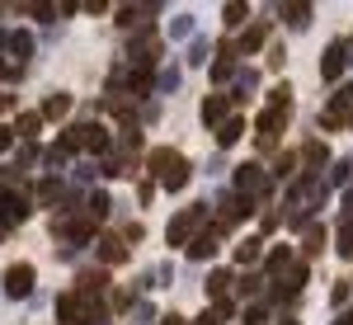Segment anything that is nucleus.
<instances>
[{"label": "nucleus", "mask_w": 353, "mask_h": 325, "mask_svg": "<svg viewBox=\"0 0 353 325\" xmlns=\"http://www.w3.org/2000/svg\"><path fill=\"white\" fill-rule=\"evenodd\" d=\"M146 165H151V175L161 179L165 189H184V184H189V161H184L179 151H170V146H156V151L146 156Z\"/></svg>", "instance_id": "1"}, {"label": "nucleus", "mask_w": 353, "mask_h": 325, "mask_svg": "<svg viewBox=\"0 0 353 325\" xmlns=\"http://www.w3.org/2000/svg\"><path fill=\"white\" fill-rule=\"evenodd\" d=\"M94 316H99V306L85 297V293H61L57 297V321L61 325H90Z\"/></svg>", "instance_id": "2"}, {"label": "nucleus", "mask_w": 353, "mask_h": 325, "mask_svg": "<svg viewBox=\"0 0 353 325\" xmlns=\"http://www.w3.org/2000/svg\"><path fill=\"white\" fill-rule=\"evenodd\" d=\"M52 236H61V241H90L94 236V217H52Z\"/></svg>", "instance_id": "3"}, {"label": "nucleus", "mask_w": 353, "mask_h": 325, "mask_svg": "<svg viewBox=\"0 0 353 325\" xmlns=\"http://www.w3.org/2000/svg\"><path fill=\"white\" fill-rule=\"evenodd\" d=\"M203 213H208V208H203V203H193V208H184V213L174 217V221H170V245H184L193 236V231H198V221H203Z\"/></svg>", "instance_id": "4"}, {"label": "nucleus", "mask_w": 353, "mask_h": 325, "mask_svg": "<svg viewBox=\"0 0 353 325\" xmlns=\"http://www.w3.org/2000/svg\"><path fill=\"white\" fill-rule=\"evenodd\" d=\"M28 288H33V269L28 264H10L5 269V293L10 297H28Z\"/></svg>", "instance_id": "5"}, {"label": "nucleus", "mask_w": 353, "mask_h": 325, "mask_svg": "<svg viewBox=\"0 0 353 325\" xmlns=\"http://www.w3.org/2000/svg\"><path fill=\"white\" fill-rule=\"evenodd\" d=\"M236 193H245V198L250 193H264V170L259 165H241L236 170Z\"/></svg>", "instance_id": "6"}, {"label": "nucleus", "mask_w": 353, "mask_h": 325, "mask_svg": "<svg viewBox=\"0 0 353 325\" xmlns=\"http://www.w3.org/2000/svg\"><path fill=\"white\" fill-rule=\"evenodd\" d=\"M226 108H231V99H226V95L203 99V123H208V128H226V123H231V118H226Z\"/></svg>", "instance_id": "7"}, {"label": "nucleus", "mask_w": 353, "mask_h": 325, "mask_svg": "<svg viewBox=\"0 0 353 325\" xmlns=\"http://www.w3.org/2000/svg\"><path fill=\"white\" fill-rule=\"evenodd\" d=\"M161 52H165V43H161V38H141V43L132 48V57L141 61V71H151V66L161 61Z\"/></svg>", "instance_id": "8"}, {"label": "nucleus", "mask_w": 353, "mask_h": 325, "mask_svg": "<svg viewBox=\"0 0 353 325\" xmlns=\"http://www.w3.org/2000/svg\"><path fill=\"white\" fill-rule=\"evenodd\" d=\"M236 57H241V43H221L217 66H212V76H217V81H226V76L236 71Z\"/></svg>", "instance_id": "9"}, {"label": "nucleus", "mask_w": 353, "mask_h": 325, "mask_svg": "<svg viewBox=\"0 0 353 325\" xmlns=\"http://www.w3.org/2000/svg\"><path fill=\"white\" fill-rule=\"evenodd\" d=\"M344 52H349L344 43H334V48L325 52V66H321V76H325V81H339V76H344Z\"/></svg>", "instance_id": "10"}, {"label": "nucleus", "mask_w": 353, "mask_h": 325, "mask_svg": "<svg viewBox=\"0 0 353 325\" xmlns=\"http://www.w3.org/2000/svg\"><path fill=\"white\" fill-rule=\"evenodd\" d=\"M81 141L90 151H109V132H104L99 123H81Z\"/></svg>", "instance_id": "11"}, {"label": "nucleus", "mask_w": 353, "mask_h": 325, "mask_svg": "<svg viewBox=\"0 0 353 325\" xmlns=\"http://www.w3.org/2000/svg\"><path fill=\"white\" fill-rule=\"evenodd\" d=\"M66 113H71V95H48V99H43V118H48V123L66 118Z\"/></svg>", "instance_id": "12"}, {"label": "nucleus", "mask_w": 353, "mask_h": 325, "mask_svg": "<svg viewBox=\"0 0 353 325\" xmlns=\"http://www.w3.org/2000/svg\"><path fill=\"white\" fill-rule=\"evenodd\" d=\"M99 250H104V259H109V264H118V259H128V236H104Z\"/></svg>", "instance_id": "13"}, {"label": "nucleus", "mask_w": 353, "mask_h": 325, "mask_svg": "<svg viewBox=\"0 0 353 325\" xmlns=\"http://www.w3.org/2000/svg\"><path fill=\"white\" fill-rule=\"evenodd\" d=\"M212 255H217V236L208 231V236H198V241H193V259H212Z\"/></svg>", "instance_id": "14"}, {"label": "nucleus", "mask_w": 353, "mask_h": 325, "mask_svg": "<svg viewBox=\"0 0 353 325\" xmlns=\"http://www.w3.org/2000/svg\"><path fill=\"white\" fill-rule=\"evenodd\" d=\"M301 283H306V264H292V269L283 273V288L288 293H301Z\"/></svg>", "instance_id": "15"}, {"label": "nucleus", "mask_w": 353, "mask_h": 325, "mask_svg": "<svg viewBox=\"0 0 353 325\" xmlns=\"http://www.w3.org/2000/svg\"><path fill=\"white\" fill-rule=\"evenodd\" d=\"M241 132H245V118H231L226 128H217V141H221V146H231V141H236Z\"/></svg>", "instance_id": "16"}, {"label": "nucleus", "mask_w": 353, "mask_h": 325, "mask_svg": "<svg viewBox=\"0 0 353 325\" xmlns=\"http://www.w3.org/2000/svg\"><path fill=\"white\" fill-rule=\"evenodd\" d=\"M283 19H288V24H297V28H306V24H311V10H306V5H288V10H283Z\"/></svg>", "instance_id": "17"}, {"label": "nucleus", "mask_w": 353, "mask_h": 325, "mask_svg": "<svg viewBox=\"0 0 353 325\" xmlns=\"http://www.w3.org/2000/svg\"><path fill=\"white\" fill-rule=\"evenodd\" d=\"M259 259V241H241L236 245V264H254Z\"/></svg>", "instance_id": "18"}, {"label": "nucleus", "mask_w": 353, "mask_h": 325, "mask_svg": "<svg viewBox=\"0 0 353 325\" xmlns=\"http://www.w3.org/2000/svg\"><path fill=\"white\" fill-rule=\"evenodd\" d=\"M325 245V226H306V255H316Z\"/></svg>", "instance_id": "19"}, {"label": "nucleus", "mask_w": 353, "mask_h": 325, "mask_svg": "<svg viewBox=\"0 0 353 325\" xmlns=\"http://www.w3.org/2000/svg\"><path fill=\"white\" fill-rule=\"evenodd\" d=\"M259 43H264V24H254V28H250V33L241 38V52H254Z\"/></svg>", "instance_id": "20"}, {"label": "nucleus", "mask_w": 353, "mask_h": 325, "mask_svg": "<svg viewBox=\"0 0 353 325\" xmlns=\"http://www.w3.org/2000/svg\"><path fill=\"white\" fill-rule=\"evenodd\" d=\"M38 128H43V113H24V118H19V132L24 137H33Z\"/></svg>", "instance_id": "21"}, {"label": "nucleus", "mask_w": 353, "mask_h": 325, "mask_svg": "<svg viewBox=\"0 0 353 325\" xmlns=\"http://www.w3.org/2000/svg\"><path fill=\"white\" fill-rule=\"evenodd\" d=\"M99 213H109V198L104 193H90V217L99 221Z\"/></svg>", "instance_id": "22"}, {"label": "nucleus", "mask_w": 353, "mask_h": 325, "mask_svg": "<svg viewBox=\"0 0 353 325\" xmlns=\"http://www.w3.org/2000/svg\"><path fill=\"white\" fill-rule=\"evenodd\" d=\"M339 255H349V259H353V221L344 226V236H339Z\"/></svg>", "instance_id": "23"}, {"label": "nucleus", "mask_w": 353, "mask_h": 325, "mask_svg": "<svg viewBox=\"0 0 353 325\" xmlns=\"http://www.w3.org/2000/svg\"><path fill=\"white\" fill-rule=\"evenodd\" d=\"M226 288H231V273L217 269V273H212V293H226Z\"/></svg>", "instance_id": "24"}, {"label": "nucleus", "mask_w": 353, "mask_h": 325, "mask_svg": "<svg viewBox=\"0 0 353 325\" xmlns=\"http://www.w3.org/2000/svg\"><path fill=\"white\" fill-rule=\"evenodd\" d=\"M353 104V85H344V90H339V95H334V108H339V113H344V108Z\"/></svg>", "instance_id": "25"}, {"label": "nucleus", "mask_w": 353, "mask_h": 325, "mask_svg": "<svg viewBox=\"0 0 353 325\" xmlns=\"http://www.w3.org/2000/svg\"><path fill=\"white\" fill-rule=\"evenodd\" d=\"M245 19V5H226V24H241Z\"/></svg>", "instance_id": "26"}, {"label": "nucleus", "mask_w": 353, "mask_h": 325, "mask_svg": "<svg viewBox=\"0 0 353 325\" xmlns=\"http://www.w3.org/2000/svg\"><path fill=\"white\" fill-rule=\"evenodd\" d=\"M10 52H14V57L28 52V38H24V33H19V38H10Z\"/></svg>", "instance_id": "27"}, {"label": "nucleus", "mask_w": 353, "mask_h": 325, "mask_svg": "<svg viewBox=\"0 0 353 325\" xmlns=\"http://www.w3.org/2000/svg\"><path fill=\"white\" fill-rule=\"evenodd\" d=\"M193 325H221V316H217V311H203V316H198Z\"/></svg>", "instance_id": "28"}, {"label": "nucleus", "mask_w": 353, "mask_h": 325, "mask_svg": "<svg viewBox=\"0 0 353 325\" xmlns=\"http://www.w3.org/2000/svg\"><path fill=\"white\" fill-rule=\"evenodd\" d=\"M161 325H184V321H179V316H165V321Z\"/></svg>", "instance_id": "29"}, {"label": "nucleus", "mask_w": 353, "mask_h": 325, "mask_svg": "<svg viewBox=\"0 0 353 325\" xmlns=\"http://www.w3.org/2000/svg\"><path fill=\"white\" fill-rule=\"evenodd\" d=\"M349 123H353V118H349Z\"/></svg>", "instance_id": "30"}, {"label": "nucleus", "mask_w": 353, "mask_h": 325, "mask_svg": "<svg viewBox=\"0 0 353 325\" xmlns=\"http://www.w3.org/2000/svg\"><path fill=\"white\" fill-rule=\"evenodd\" d=\"M288 325H292V321H288Z\"/></svg>", "instance_id": "31"}]
</instances>
